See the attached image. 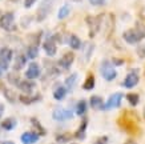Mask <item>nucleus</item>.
<instances>
[{"label": "nucleus", "instance_id": "7c9ffc66", "mask_svg": "<svg viewBox=\"0 0 145 144\" xmlns=\"http://www.w3.org/2000/svg\"><path fill=\"white\" fill-rule=\"evenodd\" d=\"M88 1L92 5H103V4H105L106 0H88Z\"/></svg>", "mask_w": 145, "mask_h": 144}, {"label": "nucleus", "instance_id": "6e6552de", "mask_svg": "<svg viewBox=\"0 0 145 144\" xmlns=\"http://www.w3.org/2000/svg\"><path fill=\"white\" fill-rule=\"evenodd\" d=\"M138 74H137V71H131L129 74L127 75V78H125V80L123 82V85L125 88H133L136 87L137 83H138Z\"/></svg>", "mask_w": 145, "mask_h": 144}, {"label": "nucleus", "instance_id": "f257e3e1", "mask_svg": "<svg viewBox=\"0 0 145 144\" xmlns=\"http://www.w3.org/2000/svg\"><path fill=\"white\" fill-rule=\"evenodd\" d=\"M123 37L128 44H137L145 37V32L138 28H132V30L125 31L123 34Z\"/></svg>", "mask_w": 145, "mask_h": 144}, {"label": "nucleus", "instance_id": "f03ea898", "mask_svg": "<svg viewBox=\"0 0 145 144\" xmlns=\"http://www.w3.org/2000/svg\"><path fill=\"white\" fill-rule=\"evenodd\" d=\"M101 75H103V78L105 79L106 82H112L113 79H116L117 76V71L114 70V67L112 66V63L109 60H104L101 63Z\"/></svg>", "mask_w": 145, "mask_h": 144}, {"label": "nucleus", "instance_id": "473e14b6", "mask_svg": "<svg viewBox=\"0 0 145 144\" xmlns=\"http://www.w3.org/2000/svg\"><path fill=\"white\" fill-rule=\"evenodd\" d=\"M106 143H108V137H106V136H103V137H99L95 144H106Z\"/></svg>", "mask_w": 145, "mask_h": 144}, {"label": "nucleus", "instance_id": "f3484780", "mask_svg": "<svg viewBox=\"0 0 145 144\" xmlns=\"http://www.w3.org/2000/svg\"><path fill=\"white\" fill-rule=\"evenodd\" d=\"M87 124H88V122H87V119H84L83 123H81V126H80V128L76 131L75 133V137L76 139H80V140H84L85 139V130H87Z\"/></svg>", "mask_w": 145, "mask_h": 144}, {"label": "nucleus", "instance_id": "bb28decb", "mask_svg": "<svg viewBox=\"0 0 145 144\" xmlns=\"http://www.w3.org/2000/svg\"><path fill=\"white\" fill-rule=\"evenodd\" d=\"M39 53V49H37V45H31V47L27 49V57L29 59H35Z\"/></svg>", "mask_w": 145, "mask_h": 144}, {"label": "nucleus", "instance_id": "a878e982", "mask_svg": "<svg viewBox=\"0 0 145 144\" xmlns=\"http://www.w3.org/2000/svg\"><path fill=\"white\" fill-rule=\"evenodd\" d=\"M40 96H24L22 95L20 96V100L24 103V104H32V103H35L36 100H39Z\"/></svg>", "mask_w": 145, "mask_h": 144}, {"label": "nucleus", "instance_id": "5701e85b", "mask_svg": "<svg viewBox=\"0 0 145 144\" xmlns=\"http://www.w3.org/2000/svg\"><path fill=\"white\" fill-rule=\"evenodd\" d=\"M69 45L72 49H79L80 45H81V41L76 35H71L69 37Z\"/></svg>", "mask_w": 145, "mask_h": 144}, {"label": "nucleus", "instance_id": "b1692460", "mask_svg": "<svg viewBox=\"0 0 145 144\" xmlns=\"http://www.w3.org/2000/svg\"><path fill=\"white\" fill-rule=\"evenodd\" d=\"M93 87H95V78L92 75H89L87 80H85V83L83 84V88L87 89V91H91V89H93Z\"/></svg>", "mask_w": 145, "mask_h": 144}, {"label": "nucleus", "instance_id": "c85d7f7f", "mask_svg": "<svg viewBox=\"0 0 145 144\" xmlns=\"http://www.w3.org/2000/svg\"><path fill=\"white\" fill-rule=\"evenodd\" d=\"M69 139H71L69 135H59L56 137V140L57 141H60V143H65V141H68Z\"/></svg>", "mask_w": 145, "mask_h": 144}, {"label": "nucleus", "instance_id": "9b49d317", "mask_svg": "<svg viewBox=\"0 0 145 144\" xmlns=\"http://www.w3.org/2000/svg\"><path fill=\"white\" fill-rule=\"evenodd\" d=\"M20 139L23 144H33L39 140V135L36 132H24Z\"/></svg>", "mask_w": 145, "mask_h": 144}, {"label": "nucleus", "instance_id": "c9c22d12", "mask_svg": "<svg viewBox=\"0 0 145 144\" xmlns=\"http://www.w3.org/2000/svg\"><path fill=\"white\" fill-rule=\"evenodd\" d=\"M125 144H137V143H136V141H135L133 139H128L127 141H125Z\"/></svg>", "mask_w": 145, "mask_h": 144}, {"label": "nucleus", "instance_id": "79ce46f5", "mask_svg": "<svg viewBox=\"0 0 145 144\" xmlns=\"http://www.w3.org/2000/svg\"><path fill=\"white\" fill-rule=\"evenodd\" d=\"M73 1H80V0H73Z\"/></svg>", "mask_w": 145, "mask_h": 144}, {"label": "nucleus", "instance_id": "37998d69", "mask_svg": "<svg viewBox=\"0 0 145 144\" xmlns=\"http://www.w3.org/2000/svg\"><path fill=\"white\" fill-rule=\"evenodd\" d=\"M72 144H76V143H72Z\"/></svg>", "mask_w": 145, "mask_h": 144}, {"label": "nucleus", "instance_id": "f704fd0d", "mask_svg": "<svg viewBox=\"0 0 145 144\" xmlns=\"http://www.w3.org/2000/svg\"><path fill=\"white\" fill-rule=\"evenodd\" d=\"M113 63H114V64H117V66H120V64H123L124 61H121V60H120V59H114V60H113Z\"/></svg>", "mask_w": 145, "mask_h": 144}, {"label": "nucleus", "instance_id": "ddd939ff", "mask_svg": "<svg viewBox=\"0 0 145 144\" xmlns=\"http://www.w3.org/2000/svg\"><path fill=\"white\" fill-rule=\"evenodd\" d=\"M43 47H44V51L48 56H55V55H56L57 48H56V44H55V41H53L52 39H48L47 41H44Z\"/></svg>", "mask_w": 145, "mask_h": 144}, {"label": "nucleus", "instance_id": "ea45409f", "mask_svg": "<svg viewBox=\"0 0 145 144\" xmlns=\"http://www.w3.org/2000/svg\"><path fill=\"white\" fill-rule=\"evenodd\" d=\"M144 119H145V107H144Z\"/></svg>", "mask_w": 145, "mask_h": 144}, {"label": "nucleus", "instance_id": "39448f33", "mask_svg": "<svg viewBox=\"0 0 145 144\" xmlns=\"http://www.w3.org/2000/svg\"><path fill=\"white\" fill-rule=\"evenodd\" d=\"M52 5H53V0H43V3L40 4L39 9H37V20L39 22H43L48 16V13L52 9Z\"/></svg>", "mask_w": 145, "mask_h": 144}, {"label": "nucleus", "instance_id": "6ab92c4d", "mask_svg": "<svg viewBox=\"0 0 145 144\" xmlns=\"http://www.w3.org/2000/svg\"><path fill=\"white\" fill-rule=\"evenodd\" d=\"M25 56L24 55H19L18 57H16V61H15V64H13V70L15 71H19L22 70L23 67L25 66Z\"/></svg>", "mask_w": 145, "mask_h": 144}, {"label": "nucleus", "instance_id": "58836bf2", "mask_svg": "<svg viewBox=\"0 0 145 144\" xmlns=\"http://www.w3.org/2000/svg\"><path fill=\"white\" fill-rule=\"evenodd\" d=\"M1 74H3V71H1V70H0V78H1Z\"/></svg>", "mask_w": 145, "mask_h": 144}, {"label": "nucleus", "instance_id": "1a4fd4ad", "mask_svg": "<svg viewBox=\"0 0 145 144\" xmlns=\"http://www.w3.org/2000/svg\"><path fill=\"white\" fill-rule=\"evenodd\" d=\"M40 76V66L37 63H31L28 66V70L25 71V78L29 79V80H33V79H37Z\"/></svg>", "mask_w": 145, "mask_h": 144}, {"label": "nucleus", "instance_id": "423d86ee", "mask_svg": "<svg viewBox=\"0 0 145 144\" xmlns=\"http://www.w3.org/2000/svg\"><path fill=\"white\" fill-rule=\"evenodd\" d=\"M52 118L57 122H64V120H69V119L73 118V114L71 112L69 109H65V108H55L53 109V114H52Z\"/></svg>", "mask_w": 145, "mask_h": 144}, {"label": "nucleus", "instance_id": "e433bc0d", "mask_svg": "<svg viewBox=\"0 0 145 144\" xmlns=\"http://www.w3.org/2000/svg\"><path fill=\"white\" fill-rule=\"evenodd\" d=\"M3 112H4V105L0 104V119H1V115H3Z\"/></svg>", "mask_w": 145, "mask_h": 144}, {"label": "nucleus", "instance_id": "c756f323", "mask_svg": "<svg viewBox=\"0 0 145 144\" xmlns=\"http://www.w3.org/2000/svg\"><path fill=\"white\" fill-rule=\"evenodd\" d=\"M4 96L7 97V99H8L9 101H12V103L15 101V96L12 95V92L9 91V89H4Z\"/></svg>", "mask_w": 145, "mask_h": 144}, {"label": "nucleus", "instance_id": "a19ab883", "mask_svg": "<svg viewBox=\"0 0 145 144\" xmlns=\"http://www.w3.org/2000/svg\"><path fill=\"white\" fill-rule=\"evenodd\" d=\"M11 1H18V0H11Z\"/></svg>", "mask_w": 145, "mask_h": 144}, {"label": "nucleus", "instance_id": "9d476101", "mask_svg": "<svg viewBox=\"0 0 145 144\" xmlns=\"http://www.w3.org/2000/svg\"><path fill=\"white\" fill-rule=\"evenodd\" d=\"M87 23L89 24V28H91V31H89V36L93 37L95 34H96L97 31H99V28H100V18H92V16H88V18H87Z\"/></svg>", "mask_w": 145, "mask_h": 144}, {"label": "nucleus", "instance_id": "7ed1b4c3", "mask_svg": "<svg viewBox=\"0 0 145 144\" xmlns=\"http://www.w3.org/2000/svg\"><path fill=\"white\" fill-rule=\"evenodd\" d=\"M0 28L5 31H13L15 30V16L12 12H5L0 18Z\"/></svg>", "mask_w": 145, "mask_h": 144}, {"label": "nucleus", "instance_id": "0eeeda50", "mask_svg": "<svg viewBox=\"0 0 145 144\" xmlns=\"http://www.w3.org/2000/svg\"><path fill=\"white\" fill-rule=\"evenodd\" d=\"M121 99H123V93L120 92H116L112 96H109V99L104 104V109H112V108H117L121 103Z\"/></svg>", "mask_w": 145, "mask_h": 144}, {"label": "nucleus", "instance_id": "a211bd4d", "mask_svg": "<svg viewBox=\"0 0 145 144\" xmlns=\"http://www.w3.org/2000/svg\"><path fill=\"white\" fill-rule=\"evenodd\" d=\"M67 95V88L63 87V85H59V87L55 89V92H53V97L56 99V100H63L64 97H65Z\"/></svg>", "mask_w": 145, "mask_h": 144}, {"label": "nucleus", "instance_id": "4be33fe9", "mask_svg": "<svg viewBox=\"0 0 145 144\" xmlns=\"http://www.w3.org/2000/svg\"><path fill=\"white\" fill-rule=\"evenodd\" d=\"M85 112H87V101L80 100L79 103H77V107H76V114L80 115V116H83Z\"/></svg>", "mask_w": 145, "mask_h": 144}, {"label": "nucleus", "instance_id": "4468645a", "mask_svg": "<svg viewBox=\"0 0 145 144\" xmlns=\"http://www.w3.org/2000/svg\"><path fill=\"white\" fill-rule=\"evenodd\" d=\"M18 87L22 89L24 93H27V95H29V93H32V91L35 89V83H32V82H19Z\"/></svg>", "mask_w": 145, "mask_h": 144}, {"label": "nucleus", "instance_id": "20e7f679", "mask_svg": "<svg viewBox=\"0 0 145 144\" xmlns=\"http://www.w3.org/2000/svg\"><path fill=\"white\" fill-rule=\"evenodd\" d=\"M11 60H12V51L9 48H1L0 49V70H8Z\"/></svg>", "mask_w": 145, "mask_h": 144}, {"label": "nucleus", "instance_id": "dca6fc26", "mask_svg": "<svg viewBox=\"0 0 145 144\" xmlns=\"http://www.w3.org/2000/svg\"><path fill=\"white\" fill-rule=\"evenodd\" d=\"M89 103H91V107L95 109L104 108V101H103V99H101L100 96H92L89 99Z\"/></svg>", "mask_w": 145, "mask_h": 144}, {"label": "nucleus", "instance_id": "aec40b11", "mask_svg": "<svg viewBox=\"0 0 145 144\" xmlns=\"http://www.w3.org/2000/svg\"><path fill=\"white\" fill-rule=\"evenodd\" d=\"M69 12H71V7L68 4H64L61 7V8L59 9V13H57V18L60 19V20H61V19H65L67 16H68V15H69Z\"/></svg>", "mask_w": 145, "mask_h": 144}, {"label": "nucleus", "instance_id": "4c0bfd02", "mask_svg": "<svg viewBox=\"0 0 145 144\" xmlns=\"http://www.w3.org/2000/svg\"><path fill=\"white\" fill-rule=\"evenodd\" d=\"M0 144H15L13 141H9V140H5V141H1Z\"/></svg>", "mask_w": 145, "mask_h": 144}, {"label": "nucleus", "instance_id": "393cba45", "mask_svg": "<svg viewBox=\"0 0 145 144\" xmlns=\"http://www.w3.org/2000/svg\"><path fill=\"white\" fill-rule=\"evenodd\" d=\"M31 123H32V126L35 127V130H36V133H37V135H45V130L44 128H43V127H41V124H40L39 122H37V120H36V119H31Z\"/></svg>", "mask_w": 145, "mask_h": 144}, {"label": "nucleus", "instance_id": "412c9836", "mask_svg": "<svg viewBox=\"0 0 145 144\" xmlns=\"http://www.w3.org/2000/svg\"><path fill=\"white\" fill-rule=\"evenodd\" d=\"M76 80H77V75L76 74H72L71 76H68V78L65 79V87L68 88V89H72V88L75 87Z\"/></svg>", "mask_w": 145, "mask_h": 144}, {"label": "nucleus", "instance_id": "72a5a7b5", "mask_svg": "<svg viewBox=\"0 0 145 144\" xmlns=\"http://www.w3.org/2000/svg\"><path fill=\"white\" fill-rule=\"evenodd\" d=\"M137 52H138L140 57H144L145 56V48L144 47H138L137 48Z\"/></svg>", "mask_w": 145, "mask_h": 144}, {"label": "nucleus", "instance_id": "2f4dec72", "mask_svg": "<svg viewBox=\"0 0 145 144\" xmlns=\"http://www.w3.org/2000/svg\"><path fill=\"white\" fill-rule=\"evenodd\" d=\"M35 3H36V0H24V7L25 8H31Z\"/></svg>", "mask_w": 145, "mask_h": 144}, {"label": "nucleus", "instance_id": "cd10ccee", "mask_svg": "<svg viewBox=\"0 0 145 144\" xmlns=\"http://www.w3.org/2000/svg\"><path fill=\"white\" fill-rule=\"evenodd\" d=\"M127 99L132 105H137L138 104V100H140V97H138L137 93H129V95L127 96Z\"/></svg>", "mask_w": 145, "mask_h": 144}, {"label": "nucleus", "instance_id": "f8f14e48", "mask_svg": "<svg viewBox=\"0 0 145 144\" xmlns=\"http://www.w3.org/2000/svg\"><path fill=\"white\" fill-rule=\"evenodd\" d=\"M73 60H75V56H73V53L72 52H67L64 56L60 59V61H59V64L63 67V68H65V70H68L71 66H72V63H73Z\"/></svg>", "mask_w": 145, "mask_h": 144}, {"label": "nucleus", "instance_id": "2eb2a0df", "mask_svg": "<svg viewBox=\"0 0 145 144\" xmlns=\"http://www.w3.org/2000/svg\"><path fill=\"white\" fill-rule=\"evenodd\" d=\"M16 124H18V122H16L15 118H7L5 120L1 122V128L5 130V131H11V130H13L16 127Z\"/></svg>", "mask_w": 145, "mask_h": 144}]
</instances>
